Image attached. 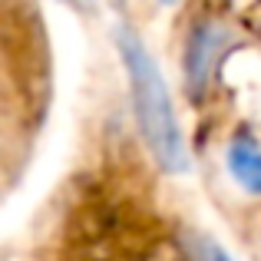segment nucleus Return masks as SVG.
I'll list each match as a JSON object with an SVG mask.
<instances>
[{"mask_svg": "<svg viewBox=\"0 0 261 261\" xmlns=\"http://www.w3.org/2000/svg\"><path fill=\"white\" fill-rule=\"evenodd\" d=\"M116 43H119V57H122V66H126V76H129V89H133L136 119H139L149 152L166 172H172V175L185 172L189 169V152H185V139H182V129H178V119H175L169 86L159 73V63L149 57L146 43L133 30H119Z\"/></svg>", "mask_w": 261, "mask_h": 261, "instance_id": "obj_1", "label": "nucleus"}, {"mask_svg": "<svg viewBox=\"0 0 261 261\" xmlns=\"http://www.w3.org/2000/svg\"><path fill=\"white\" fill-rule=\"evenodd\" d=\"M225 50H228V33L218 23H202L192 30L189 43H185V83L192 96H202L208 89Z\"/></svg>", "mask_w": 261, "mask_h": 261, "instance_id": "obj_2", "label": "nucleus"}, {"mask_svg": "<svg viewBox=\"0 0 261 261\" xmlns=\"http://www.w3.org/2000/svg\"><path fill=\"white\" fill-rule=\"evenodd\" d=\"M228 169L235 175V182L251 195H261V149L248 139L231 142L228 149Z\"/></svg>", "mask_w": 261, "mask_h": 261, "instance_id": "obj_3", "label": "nucleus"}, {"mask_svg": "<svg viewBox=\"0 0 261 261\" xmlns=\"http://www.w3.org/2000/svg\"><path fill=\"white\" fill-rule=\"evenodd\" d=\"M192 255L195 261H231V255L208 235H195L192 238Z\"/></svg>", "mask_w": 261, "mask_h": 261, "instance_id": "obj_4", "label": "nucleus"}, {"mask_svg": "<svg viewBox=\"0 0 261 261\" xmlns=\"http://www.w3.org/2000/svg\"><path fill=\"white\" fill-rule=\"evenodd\" d=\"M162 4H175V0H162Z\"/></svg>", "mask_w": 261, "mask_h": 261, "instance_id": "obj_5", "label": "nucleus"}]
</instances>
